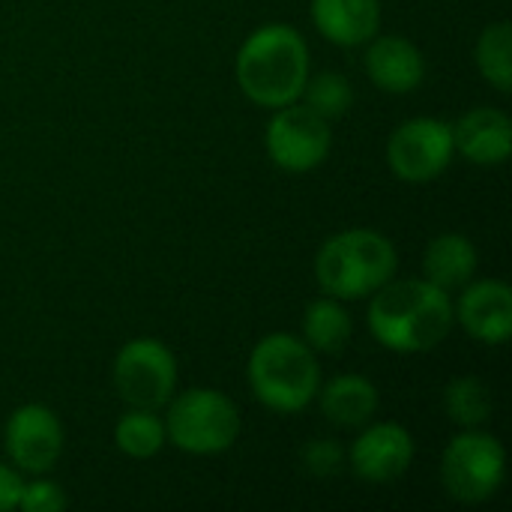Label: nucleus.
Wrapping results in <instances>:
<instances>
[{
  "instance_id": "1",
  "label": "nucleus",
  "mask_w": 512,
  "mask_h": 512,
  "mask_svg": "<svg viewBox=\"0 0 512 512\" xmlns=\"http://www.w3.org/2000/svg\"><path fill=\"white\" fill-rule=\"evenodd\" d=\"M369 330L393 354L435 351L453 330L450 291L429 279H390L369 300Z\"/></svg>"
},
{
  "instance_id": "2",
  "label": "nucleus",
  "mask_w": 512,
  "mask_h": 512,
  "mask_svg": "<svg viewBox=\"0 0 512 512\" xmlns=\"http://www.w3.org/2000/svg\"><path fill=\"white\" fill-rule=\"evenodd\" d=\"M240 93L258 108H282L303 96L312 75L309 45L291 24L273 21L252 30L234 60Z\"/></svg>"
},
{
  "instance_id": "3",
  "label": "nucleus",
  "mask_w": 512,
  "mask_h": 512,
  "mask_svg": "<svg viewBox=\"0 0 512 512\" xmlns=\"http://www.w3.org/2000/svg\"><path fill=\"white\" fill-rule=\"evenodd\" d=\"M399 252L375 228H348L327 237L315 255V282L327 297L363 300L396 276Z\"/></svg>"
},
{
  "instance_id": "4",
  "label": "nucleus",
  "mask_w": 512,
  "mask_h": 512,
  "mask_svg": "<svg viewBox=\"0 0 512 512\" xmlns=\"http://www.w3.org/2000/svg\"><path fill=\"white\" fill-rule=\"evenodd\" d=\"M252 396L276 414L306 411L321 387L318 354L294 333L264 336L246 363Z\"/></svg>"
},
{
  "instance_id": "5",
  "label": "nucleus",
  "mask_w": 512,
  "mask_h": 512,
  "mask_svg": "<svg viewBox=\"0 0 512 512\" xmlns=\"http://www.w3.org/2000/svg\"><path fill=\"white\" fill-rule=\"evenodd\" d=\"M165 441L189 456H219L240 438L243 420L225 393L213 387H192L165 405Z\"/></svg>"
},
{
  "instance_id": "6",
  "label": "nucleus",
  "mask_w": 512,
  "mask_h": 512,
  "mask_svg": "<svg viewBox=\"0 0 512 512\" xmlns=\"http://www.w3.org/2000/svg\"><path fill=\"white\" fill-rule=\"evenodd\" d=\"M507 477L504 444L483 429H462L441 456V486L459 504H483Z\"/></svg>"
},
{
  "instance_id": "7",
  "label": "nucleus",
  "mask_w": 512,
  "mask_h": 512,
  "mask_svg": "<svg viewBox=\"0 0 512 512\" xmlns=\"http://www.w3.org/2000/svg\"><path fill=\"white\" fill-rule=\"evenodd\" d=\"M111 381L126 408L159 411L177 390V357L153 336L129 339L114 357Z\"/></svg>"
},
{
  "instance_id": "8",
  "label": "nucleus",
  "mask_w": 512,
  "mask_h": 512,
  "mask_svg": "<svg viewBox=\"0 0 512 512\" xmlns=\"http://www.w3.org/2000/svg\"><path fill=\"white\" fill-rule=\"evenodd\" d=\"M333 129L330 120L312 111L306 102H291L273 111L264 129V150L270 162L288 174H309L330 156Z\"/></svg>"
},
{
  "instance_id": "9",
  "label": "nucleus",
  "mask_w": 512,
  "mask_h": 512,
  "mask_svg": "<svg viewBox=\"0 0 512 512\" xmlns=\"http://www.w3.org/2000/svg\"><path fill=\"white\" fill-rule=\"evenodd\" d=\"M456 156L453 123L438 117H411L387 138V165L393 177L411 186L438 180Z\"/></svg>"
},
{
  "instance_id": "10",
  "label": "nucleus",
  "mask_w": 512,
  "mask_h": 512,
  "mask_svg": "<svg viewBox=\"0 0 512 512\" xmlns=\"http://www.w3.org/2000/svg\"><path fill=\"white\" fill-rule=\"evenodd\" d=\"M6 456L24 474H48L63 456V423L60 417L39 402L15 408L3 429Z\"/></svg>"
},
{
  "instance_id": "11",
  "label": "nucleus",
  "mask_w": 512,
  "mask_h": 512,
  "mask_svg": "<svg viewBox=\"0 0 512 512\" xmlns=\"http://www.w3.org/2000/svg\"><path fill=\"white\" fill-rule=\"evenodd\" d=\"M414 453H417V444L405 426L390 423V420L384 423L369 420L348 450V465L357 480L369 486H387L408 474Z\"/></svg>"
},
{
  "instance_id": "12",
  "label": "nucleus",
  "mask_w": 512,
  "mask_h": 512,
  "mask_svg": "<svg viewBox=\"0 0 512 512\" xmlns=\"http://www.w3.org/2000/svg\"><path fill=\"white\" fill-rule=\"evenodd\" d=\"M453 321L483 345H504L512 336V288L501 279H471L459 288Z\"/></svg>"
},
{
  "instance_id": "13",
  "label": "nucleus",
  "mask_w": 512,
  "mask_h": 512,
  "mask_svg": "<svg viewBox=\"0 0 512 512\" xmlns=\"http://www.w3.org/2000/svg\"><path fill=\"white\" fill-rule=\"evenodd\" d=\"M369 81L384 93H411L426 81V57L408 36L399 33H378L366 42L363 57Z\"/></svg>"
},
{
  "instance_id": "14",
  "label": "nucleus",
  "mask_w": 512,
  "mask_h": 512,
  "mask_svg": "<svg viewBox=\"0 0 512 512\" xmlns=\"http://www.w3.org/2000/svg\"><path fill=\"white\" fill-rule=\"evenodd\" d=\"M453 144L474 165H501L512 153V120L501 108H471L453 123Z\"/></svg>"
},
{
  "instance_id": "15",
  "label": "nucleus",
  "mask_w": 512,
  "mask_h": 512,
  "mask_svg": "<svg viewBox=\"0 0 512 512\" xmlns=\"http://www.w3.org/2000/svg\"><path fill=\"white\" fill-rule=\"evenodd\" d=\"M309 15L315 30L339 48L366 45L381 30V0H312Z\"/></svg>"
},
{
  "instance_id": "16",
  "label": "nucleus",
  "mask_w": 512,
  "mask_h": 512,
  "mask_svg": "<svg viewBox=\"0 0 512 512\" xmlns=\"http://www.w3.org/2000/svg\"><path fill=\"white\" fill-rule=\"evenodd\" d=\"M321 414L339 429H360L378 414V387L363 375H336L324 387H318Z\"/></svg>"
},
{
  "instance_id": "17",
  "label": "nucleus",
  "mask_w": 512,
  "mask_h": 512,
  "mask_svg": "<svg viewBox=\"0 0 512 512\" xmlns=\"http://www.w3.org/2000/svg\"><path fill=\"white\" fill-rule=\"evenodd\" d=\"M477 267H480L477 246L465 234H456V231L432 237L423 252V273H426L423 279H429L432 285L444 291L465 288L474 279Z\"/></svg>"
},
{
  "instance_id": "18",
  "label": "nucleus",
  "mask_w": 512,
  "mask_h": 512,
  "mask_svg": "<svg viewBox=\"0 0 512 512\" xmlns=\"http://www.w3.org/2000/svg\"><path fill=\"white\" fill-rule=\"evenodd\" d=\"M351 330V315L336 297H318L303 312V342L315 354H339L348 345Z\"/></svg>"
},
{
  "instance_id": "19",
  "label": "nucleus",
  "mask_w": 512,
  "mask_h": 512,
  "mask_svg": "<svg viewBox=\"0 0 512 512\" xmlns=\"http://www.w3.org/2000/svg\"><path fill=\"white\" fill-rule=\"evenodd\" d=\"M477 72L498 93L512 90V27L510 21H492L483 27L474 45Z\"/></svg>"
},
{
  "instance_id": "20",
  "label": "nucleus",
  "mask_w": 512,
  "mask_h": 512,
  "mask_svg": "<svg viewBox=\"0 0 512 512\" xmlns=\"http://www.w3.org/2000/svg\"><path fill=\"white\" fill-rule=\"evenodd\" d=\"M114 444L129 459H138V462L153 459L168 444L165 441V423L156 417V411L129 408L114 426Z\"/></svg>"
},
{
  "instance_id": "21",
  "label": "nucleus",
  "mask_w": 512,
  "mask_h": 512,
  "mask_svg": "<svg viewBox=\"0 0 512 512\" xmlns=\"http://www.w3.org/2000/svg\"><path fill=\"white\" fill-rule=\"evenodd\" d=\"M444 411L459 429H480L492 417V390L471 375H462L444 390Z\"/></svg>"
},
{
  "instance_id": "22",
  "label": "nucleus",
  "mask_w": 512,
  "mask_h": 512,
  "mask_svg": "<svg viewBox=\"0 0 512 512\" xmlns=\"http://www.w3.org/2000/svg\"><path fill=\"white\" fill-rule=\"evenodd\" d=\"M300 99L312 111H318L321 117L336 120V117H345L351 111V105H354V87L339 72H318V75H309Z\"/></svg>"
},
{
  "instance_id": "23",
  "label": "nucleus",
  "mask_w": 512,
  "mask_h": 512,
  "mask_svg": "<svg viewBox=\"0 0 512 512\" xmlns=\"http://www.w3.org/2000/svg\"><path fill=\"white\" fill-rule=\"evenodd\" d=\"M300 462L312 477H333L345 465V450L333 438H312L300 450Z\"/></svg>"
},
{
  "instance_id": "24",
  "label": "nucleus",
  "mask_w": 512,
  "mask_h": 512,
  "mask_svg": "<svg viewBox=\"0 0 512 512\" xmlns=\"http://www.w3.org/2000/svg\"><path fill=\"white\" fill-rule=\"evenodd\" d=\"M69 507L66 492L60 489V483L45 480V474H39V480L24 483L21 498H18V510L21 512H63Z\"/></svg>"
},
{
  "instance_id": "25",
  "label": "nucleus",
  "mask_w": 512,
  "mask_h": 512,
  "mask_svg": "<svg viewBox=\"0 0 512 512\" xmlns=\"http://www.w3.org/2000/svg\"><path fill=\"white\" fill-rule=\"evenodd\" d=\"M21 489H24V480H21L18 468H9L0 462V512L18 510Z\"/></svg>"
}]
</instances>
